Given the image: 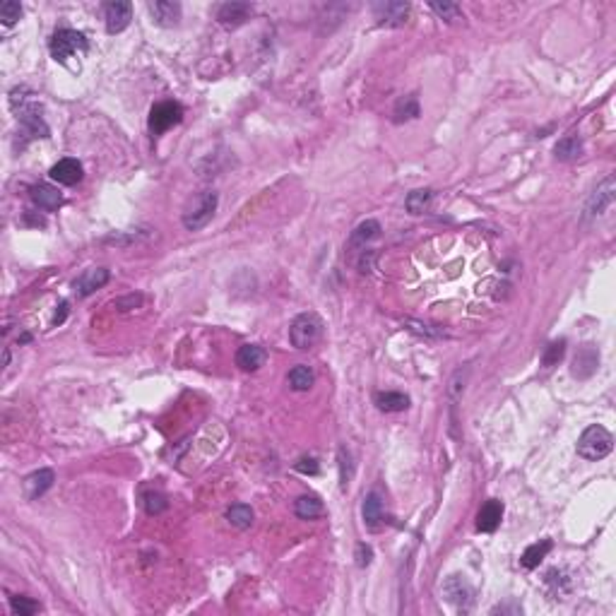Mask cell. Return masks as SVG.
I'll list each match as a JSON object with an SVG mask.
<instances>
[{
    "label": "cell",
    "mask_w": 616,
    "mask_h": 616,
    "mask_svg": "<svg viewBox=\"0 0 616 616\" xmlns=\"http://www.w3.org/2000/svg\"><path fill=\"white\" fill-rule=\"evenodd\" d=\"M217 203H219V198H217L215 191L198 193L183 210V227L188 231H200V229H205L212 222V217L217 212Z\"/></svg>",
    "instance_id": "obj_1"
},
{
    "label": "cell",
    "mask_w": 616,
    "mask_h": 616,
    "mask_svg": "<svg viewBox=\"0 0 616 616\" xmlns=\"http://www.w3.org/2000/svg\"><path fill=\"white\" fill-rule=\"evenodd\" d=\"M614 448V436L604 426L592 424L583 431V436L578 438V455L585 457L590 462H597L602 457H607Z\"/></svg>",
    "instance_id": "obj_2"
},
{
    "label": "cell",
    "mask_w": 616,
    "mask_h": 616,
    "mask_svg": "<svg viewBox=\"0 0 616 616\" xmlns=\"http://www.w3.org/2000/svg\"><path fill=\"white\" fill-rule=\"evenodd\" d=\"M87 49H90V41H87L85 34L75 32V29H58L49 41L51 56H54V61L63 63V66L68 63L70 56L87 54Z\"/></svg>",
    "instance_id": "obj_3"
},
{
    "label": "cell",
    "mask_w": 616,
    "mask_h": 616,
    "mask_svg": "<svg viewBox=\"0 0 616 616\" xmlns=\"http://www.w3.org/2000/svg\"><path fill=\"white\" fill-rule=\"evenodd\" d=\"M322 335V320L315 313H301L291 320L289 327V342L296 349H308Z\"/></svg>",
    "instance_id": "obj_4"
},
{
    "label": "cell",
    "mask_w": 616,
    "mask_h": 616,
    "mask_svg": "<svg viewBox=\"0 0 616 616\" xmlns=\"http://www.w3.org/2000/svg\"><path fill=\"white\" fill-rule=\"evenodd\" d=\"M183 121V107L176 102H162V104H155L150 111V131L155 135H162L167 133L169 128L179 126Z\"/></svg>",
    "instance_id": "obj_5"
},
{
    "label": "cell",
    "mask_w": 616,
    "mask_h": 616,
    "mask_svg": "<svg viewBox=\"0 0 616 616\" xmlns=\"http://www.w3.org/2000/svg\"><path fill=\"white\" fill-rule=\"evenodd\" d=\"M614 176H607V179L602 181L600 186L592 191V195L588 198V203H585V215L583 219H595V217H600L607 212V207L614 203Z\"/></svg>",
    "instance_id": "obj_6"
},
{
    "label": "cell",
    "mask_w": 616,
    "mask_h": 616,
    "mask_svg": "<svg viewBox=\"0 0 616 616\" xmlns=\"http://www.w3.org/2000/svg\"><path fill=\"white\" fill-rule=\"evenodd\" d=\"M373 15L380 27H402L409 17V3L402 0H385L373 5Z\"/></svg>",
    "instance_id": "obj_7"
},
{
    "label": "cell",
    "mask_w": 616,
    "mask_h": 616,
    "mask_svg": "<svg viewBox=\"0 0 616 616\" xmlns=\"http://www.w3.org/2000/svg\"><path fill=\"white\" fill-rule=\"evenodd\" d=\"M104 20H107V32L109 34H121L133 20V5L126 3V0H114V3H107V5H104Z\"/></svg>",
    "instance_id": "obj_8"
},
{
    "label": "cell",
    "mask_w": 616,
    "mask_h": 616,
    "mask_svg": "<svg viewBox=\"0 0 616 616\" xmlns=\"http://www.w3.org/2000/svg\"><path fill=\"white\" fill-rule=\"evenodd\" d=\"M443 597L450 604H455L457 609H462V612H467L472 607V588H469V583L462 576H450L445 580Z\"/></svg>",
    "instance_id": "obj_9"
},
{
    "label": "cell",
    "mask_w": 616,
    "mask_h": 616,
    "mask_svg": "<svg viewBox=\"0 0 616 616\" xmlns=\"http://www.w3.org/2000/svg\"><path fill=\"white\" fill-rule=\"evenodd\" d=\"M250 15H253V5L250 3H224V5H219V10H217V20H219V25L227 27V29L241 27Z\"/></svg>",
    "instance_id": "obj_10"
},
{
    "label": "cell",
    "mask_w": 616,
    "mask_h": 616,
    "mask_svg": "<svg viewBox=\"0 0 616 616\" xmlns=\"http://www.w3.org/2000/svg\"><path fill=\"white\" fill-rule=\"evenodd\" d=\"M109 277H111V272L107 267H92V270H85V272L75 279L73 286H75V291H78V296H90L97 289H102V286L109 282Z\"/></svg>",
    "instance_id": "obj_11"
},
{
    "label": "cell",
    "mask_w": 616,
    "mask_h": 616,
    "mask_svg": "<svg viewBox=\"0 0 616 616\" xmlns=\"http://www.w3.org/2000/svg\"><path fill=\"white\" fill-rule=\"evenodd\" d=\"M54 482H56L54 469H49V467L37 469V472H32L25 479V496L29 498V501H37V498H41L51 486H54Z\"/></svg>",
    "instance_id": "obj_12"
},
{
    "label": "cell",
    "mask_w": 616,
    "mask_h": 616,
    "mask_svg": "<svg viewBox=\"0 0 616 616\" xmlns=\"http://www.w3.org/2000/svg\"><path fill=\"white\" fill-rule=\"evenodd\" d=\"M49 176L61 186H75L82 181V164L78 159H73V157H66V159H61L51 167Z\"/></svg>",
    "instance_id": "obj_13"
},
{
    "label": "cell",
    "mask_w": 616,
    "mask_h": 616,
    "mask_svg": "<svg viewBox=\"0 0 616 616\" xmlns=\"http://www.w3.org/2000/svg\"><path fill=\"white\" fill-rule=\"evenodd\" d=\"M503 520V503L496 498H489L477 513V530L479 532H494Z\"/></svg>",
    "instance_id": "obj_14"
},
{
    "label": "cell",
    "mask_w": 616,
    "mask_h": 616,
    "mask_svg": "<svg viewBox=\"0 0 616 616\" xmlns=\"http://www.w3.org/2000/svg\"><path fill=\"white\" fill-rule=\"evenodd\" d=\"M150 13L159 27H174L181 20V5L171 3V0H155V3H150Z\"/></svg>",
    "instance_id": "obj_15"
},
{
    "label": "cell",
    "mask_w": 616,
    "mask_h": 616,
    "mask_svg": "<svg viewBox=\"0 0 616 616\" xmlns=\"http://www.w3.org/2000/svg\"><path fill=\"white\" fill-rule=\"evenodd\" d=\"M597 363H600L597 349L592 347V344H585V347H580L576 359H573L571 371H573V375H578V378H590V375L597 371Z\"/></svg>",
    "instance_id": "obj_16"
},
{
    "label": "cell",
    "mask_w": 616,
    "mask_h": 616,
    "mask_svg": "<svg viewBox=\"0 0 616 616\" xmlns=\"http://www.w3.org/2000/svg\"><path fill=\"white\" fill-rule=\"evenodd\" d=\"M32 203L37 205L39 210H46V212H54V210L61 207L63 195L58 193V188L49 186V183H39L32 188Z\"/></svg>",
    "instance_id": "obj_17"
},
{
    "label": "cell",
    "mask_w": 616,
    "mask_h": 616,
    "mask_svg": "<svg viewBox=\"0 0 616 616\" xmlns=\"http://www.w3.org/2000/svg\"><path fill=\"white\" fill-rule=\"evenodd\" d=\"M267 354L262 347H258V344H243L241 349L236 351V366L241 368V371H258V368L265 363Z\"/></svg>",
    "instance_id": "obj_18"
},
{
    "label": "cell",
    "mask_w": 616,
    "mask_h": 616,
    "mask_svg": "<svg viewBox=\"0 0 616 616\" xmlns=\"http://www.w3.org/2000/svg\"><path fill=\"white\" fill-rule=\"evenodd\" d=\"M294 513H296V518H301V520H315L325 513V508H322V501L318 496L303 494L294 501Z\"/></svg>",
    "instance_id": "obj_19"
},
{
    "label": "cell",
    "mask_w": 616,
    "mask_h": 616,
    "mask_svg": "<svg viewBox=\"0 0 616 616\" xmlns=\"http://www.w3.org/2000/svg\"><path fill=\"white\" fill-rule=\"evenodd\" d=\"M375 407L380 412H404L409 407V397L404 392H392V390H385V392H375Z\"/></svg>",
    "instance_id": "obj_20"
},
{
    "label": "cell",
    "mask_w": 616,
    "mask_h": 616,
    "mask_svg": "<svg viewBox=\"0 0 616 616\" xmlns=\"http://www.w3.org/2000/svg\"><path fill=\"white\" fill-rule=\"evenodd\" d=\"M378 236H380V224L375 219H366L351 231L349 248H366V243L373 241V238H378Z\"/></svg>",
    "instance_id": "obj_21"
},
{
    "label": "cell",
    "mask_w": 616,
    "mask_h": 616,
    "mask_svg": "<svg viewBox=\"0 0 616 616\" xmlns=\"http://www.w3.org/2000/svg\"><path fill=\"white\" fill-rule=\"evenodd\" d=\"M554 155H556V159H561V162L578 159V157L583 155V140H580L576 133L566 135V138H561L559 143H556Z\"/></svg>",
    "instance_id": "obj_22"
},
{
    "label": "cell",
    "mask_w": 616,
    "mask_h": 616,
    "mask_svg": "<svg viewBox=\"0 0 616 616\" xmlns=\"http://www.w3.org/2000/svg\"><path fill=\"white\" fill-rule=\"evenodd\" d=\"M551 547H554V542H551V539H542V542L530 544V547H527V549L523 551V559H520V563H523V568H527V571H532V568H537L539 563L547 559V554L551 551Z\"/></svg>",
    "instance_id": "obj_23"
},
{
    "label": "cell",
    "mask_w": 616,
    "mask_h": 616,
    "mask_svg": "<svg viewBox=\"0 0 616 616\" xmlns=\"http://www.w3.org/2000/svg\"><path fill=\"white\" fill-rule=\"evenodd\" d=\"M361 515H363V523H366V527H371V530H375V527L380 525V520H383V501H380V496L375 494V491H371V494L363 498Z\"/></svg>",
    "instance_id": "obj_24"
},
{
    "label": "cell",
    "mask_w": 616,
    "mask_h": 616,
    "mask_svg": "<svg viewBox=\"0 0 616 616\" xmlns=\"http://www.w3.org/2000/svg\"><path fill=\"white\" fill-rule=\"evenodd\" d=\"M313 380H315V375H313V371H310L308 366H303V363H298V366H294L289 371V375H286V383H289V388L291 390H296V392H306V390H310V385H313Z\"/></svg>",
    "instance_id": "obj_25"
},
{
    "label": "cell",
    "mask_w": 616,
    "mask_h": 616,
    "mask_svg": "<svg viewBox=\"0 0 616 616\" xmlns=\"http://www.w3.org/2000/svg\"><path fill=\"white\" fill-rule=\"evenodd\" d=\"M253 508L246 506V503H234V506H229L227 510V520L231 523L234 527H238V530H248L250 525H253Z\"/></svg>",
    "instance_id": "obj_26"
},
{
    "label": "cell",
    "mask_w": 616,
    "mask_h": 616,
    "mask_svg": "<svg viewBox=\"0 0 616 616\" xmlns=\"http://www.w3.org/2000/svg\"><path fill=\"white\" fill-rule=\"evenodd\" d=\"M414 119H419V99H416V94H407V97L397 99V104H395V123L414 121Z\"/></svg>",
    "instance_id": "obj_27"
},
{
    "label": "cell",
    "mask_w": 616,
    "mask_h": 616,
    "mask_svg": "<svg viewBox=\"0 0 616 616\" xmlns=\"http://www.w3.org/2000/svg\"><path fill=\"white\" fill-rule=\"evenodd\" d=\"M433 198V191H429V188H419V191H412L407 195V200H404V207H407L409 215H424V210L429 207Z\"/></svg>",
    "instance_id": "obj_28"
},
{
    "label": "cell",
    "mask_w": 616,
    "mask_h": 616,
    "mask_svg": "<svg viewBox=\"0 0 616 616\" xmlns=\"http://www.w3.org/2000/svg\"><path fill=\"white\" fill-rule=\"evenodd\" d=\"M143 506H145V510H147V515H159L169 508V501L162 491H145Z\"/></svg>",
    "instance_id": "obj_29"
},
{
    "label": "cell",
    "mask_w": 616,
    "mask_h": 616,
    "mask_svg": "<svg viewBox=\"0 0 616 616\" xmlns=\"http://www.w3.org/2000/svg\"><path fill=\"white\" fill-rule=\"evenodd\" d=\"M563 354H566V339H556V342H551L547 347V351H544L542 366L547 368V371H549V368H554V366H559Z\"/></svg>",
    "instance_id": "obj_30"
},
{
    "label": "cell",
    "mask_w": 616,
    "mask_h": 616,
    "mask_svg": "<svg viewBox=\"0 0 616 616\" xmlns=\"http://www.w3.org/2000/svg\"><path fill=\"white\" fill-rule=\"evenodd\" d=\"M337 460H339V484H342V489H347L351 482V474H354V465H351V455L344 445H339Z\"/></svg>",
    "instance_id": "obj_31"
},
{
    "label": "cell",
    "mask_w": 616,
    "mask_h": 616,
    "mask_svg": "<svg viewBox=\"0 0 616 616\" xmlns=\"http://www.w3.org/2000/svg\"><path fill=\"white\" fill-rule=\"evenodd\" d=\"M10 609H13V612H15L17 616H32V614H37V612H39L41 604H39V602H34L32 597L15 595V597H10Z\"/></svg>",
    "instance_id": "obj_32"
},
{
    "label": "cell",
    "mask_w": 616,
    "mask_h": 616,
    "mask_svg": "<svg viewBox=\"0 0 616 616\" xmlns=\"http://www.w3.org/2000/svg\"><path fill=\"white\" fill-rule=\"evenodd\" d=\"M467 375H469V368H457V371L453 373V378H450V388H448V397L450 402H457V397L465 392V383H467Z\"/></svg>",
    "instance_id": "obj_33"
},
{
    "label": "cell",
    "mask_w": 616,
    "mask_h": 616,
    "mask_svg": "<svg viewBox=\"0 0 616 616\" xmlns=\"http://www.w3.org/2000/svg\"><path fill=\"white\" fill-rule=\"evenodd\" d=\"M20 17H22V5L20 3H15V0H5V3L0 5V20H3L5 27H13Z\"/></svg>",
    "instance_id": "obj_34"
},
{
    "label": "cell",
    "mask_w": 616,
    "mask_h": 616,
    "mask_svg": "<svg viewBox=\"0 0 616 616\" xmlns=\"http://www.w3.org/2000/svg\"><path fill=\"white\" fill-rule=\"evenodd\" d=\"M429 8L441 17V20H448V22H453L460 17V5H455V3H445L443 0V3H431Z\"/></svg>",
    "instance_id": "obj_35"
},
{
    "label": "cell",
    "mask_w": 616,
    "mask_h": 616,
    "mask_svg": "<svg viewBox=\"0 0 616 616\" xmlns=\"http://www.w3.org/2000/svg\"><path fill=\"white\" fill-rule=\"evenodd\" d=\"M140 303H143V296H140V294H128V296L116 298L114 306L119 310H133V308H138Z\"/></svg>",
    "instance_id": "obj_36"
},
{
    "label": "cell",
    "mask_w": 616,
    "mask_h": 616,
    "mask_svg": "<svg viewBox=\"0 0 616 616\" xmlns=\"http://www.w3.org/2000/svg\"><path fill=\"white\" fill-rule=\"evenodd\" d=\"M354 559H356V566H359V568H366L368 563H371V559H373V549L368 547V544H359V547H356Z\"/></svg>",
    "instance_id": "obj_37"
},
{
    "label": "cell",
    "mask_w": 616,
    "mask_h": 616,
    "mask_svg": "<svg viewBox=\"0 0 616 616\" xmlns=\"http://www.w3.org/2000/svg\"><path fill=\"white\" fill-rule=\"evenodd\" d=\"M301 474H318V462L313 457H301V460L294 465Z\"/></svg>",
    "instance_id": "obj_38"
},
{
    "label": "cell",
    "mask_w": 616,
    "mask_h": 616,
    "mask_svg": "<svg viewBox=\"0 0 616 616\" xmlns=\"http://www.w3.org/2000/svg\"><path fill=\"white\" fill-rule=\"evenodd\" d=\"M407 325H412V330H414V332H419V335H429V337L436 335V332H433V330H429V325H421V322L407 320Z\"/></svg>",
    "instance_id": "obj_39"
},
{
    "label": "cell",
    "mask_w": 616,
    "mask_h": 616,
    "mask_svg": "<svg viewBox=\"0 0 616 616\" xmlns=\"http://www.w3.org/2000/svg\"><path fill=\"white\" fill-rule=\"evenodd\" d=\"M66 315H68V301H61V306H58L54 315V325H61V322L66 320Z\"/></svg>",
    "instance_id": "obj_40"
},
{
    "label": "cell",
    "mask_w": 616,
    "mask_h": 616,
    "mask_svg": "<svg viewBox=\"0 0 616 616\" xmlns=\"http://www.w3.org/2000/svg\"><path fill=\"white\" fill-rule=\"evenodd\" d=\"M8 363H10V349H5L3 351V366H8Z\"/></svg>",
    "instance_id": "obj_41"
}]
</instances>
